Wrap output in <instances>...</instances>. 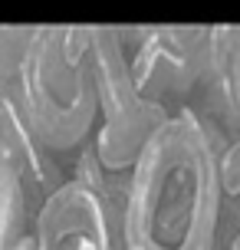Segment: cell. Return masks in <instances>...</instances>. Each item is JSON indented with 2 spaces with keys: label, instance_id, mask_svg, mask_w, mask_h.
<instances>
[{
  "label": "cell",
  "instance_id": "cell-6",
  "mask_svg": "<svg viewBox=\"0 0 240 250\" xmlns=\"http://www.w3.org/2000/svg\"><path fill=\"white\" fill-rule=\"evenodd\" d=\"M201 115L224 142H240V26H207V79Z\"/></svg>",
  "mask_w": 240,
  "mask_h": 250
},
{
  "label": "cell",
  "instance_id": "cell-3",
  "mask_svg": "<svg viewBox=\"0 0 240 250\" xmlns=\"http://www.w3.org/2000/svg\"><path fill=\"white\" fill-rule=\"evenodd\" d=\"M92 86L99 105L96 135L73 175L92 181L119 204L141 145L168 115L145 102L135 89L119 26H92Z\"/></svg>",
  "mask_w": 240,
  "mask_h": 250
},
{
  "label": "cell",
  "instance_id": "cell-4",
  "mask_svg": "<svg viewBox=\"0 0 240 250\" xmlns=\"http://www.w3.org/2000/svg\"><path fill=\"white\" fill-rule=\"evenodd\" d=\"M132 83L161 115L201 112L207 26H119Z\"/></svg>",
  "mask_w": 240,
  "mask_h": 250
},
{
  "label": "cell",
  "instance_id": "cell-1",
  "mask_svg": "<svg viewBox=\"0 0 240 250\" xmlns=\"http://www.w3.org/2000/svg\"><path fill=\"white\" fill-rule=\"evenodd\" d=\"M227 142L201 112L168 115L141 145L119 201L125 250H214L220 155Z\"/></svg>",
  "mask_w": 240,
  "mask_h": 250
},
{
  "label": "cell",
  "instance_id": "cell-7",
  "mask_svg": "<svg viewBox=\"0 0 240 250\" xmlns=\"http://www.w3.org/2000/svg\"><path fill=\"white\" fill-rule=\"evenodd\" d=\"M33 221L37 208L0 155V250H33Z\"/></svg>",
  "mask_w": 240,
  "mask_h": 250
},
{
  "label": "cell",
  "instance_id": "cell-2",
  "mask_svg": "<svg viewBox=\"0 0 240 250\" xmlns=\"http://www.w3.org/2000/svg\"><path fill=\"white\" fill-rule=\"evenodd\" d=\"M0 76L37 142L73 175L99 119L92 26H0Z\"/></svg>",
  "mask_w": 240,
  "mask_h": 250
},
{
  "label": "cell",
  "instance_id": "cell-8",
  "mask_svg": "<svg viewBox=\"0 0 240 250\" xmlns=\"http://www.w3.org/2000/svg\"><path fill=\"white\" fill-rule=\"evenodd\" d=\"M214 250H240V142L220 155V214Z\"/></svg>",
  "mask_w": 240,
  "mask_h": 250
},
{
  "label": "cell",
  "instance_id": "cell-5",
  "mask_svg": "<svg viewBox=\"0 0 240 250\" xmlns=\"http://www.w3.org/2000/svg\"><path fill=\"white\" fill-rule=\"evenodd\" d=\"M33 250H125L119 204L92 181L69 175L37 211Z\"/></svg>",
  "mask_w": 240,
  "mask_h": 250
}]
</instances>
